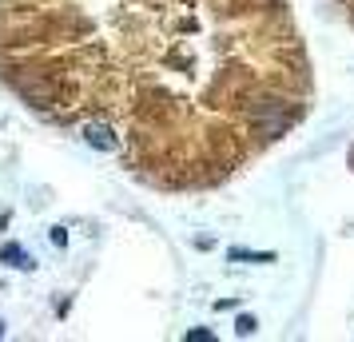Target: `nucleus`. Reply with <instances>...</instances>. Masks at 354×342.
<instances>
[{"instance_id": "1", "label": "nucleus", "mask_w": 354, "mask_h": 342, "mask_svg": "<svg viewBox=\"0 0 354 342\" xmlns=\"http://www.w3.org/2000/svg\"><path fill=\"white\" fill-rule=\"evenodd\" d=\"M0 84L167 196L235 180L315 99L290 0H0Z\"/></svg>"}, {"instance_id": "2", "label": "nucleus", "mask_w": 354, "mask_h": 342, "mask_svg": "<svg viewBox=\"0 0 354 342\" xmlns=\"http://www.w3.org/2000/svg\"><path fill=\"white\" fill-rule=\"evenodd\" d=\"M4 259H8V263H17V267H28V263H32V259H24V255H20L17 247H4Z\"/></svg>"}, {"instance_id": "3", "label": "nucleus", "mask_w": 354, "mask_h": 342, "mask_svg": "<svg viewBox=\"0 0 354 342\" xmlns=\"http://www.w3.org/2000/svg\"><path fill=\"white\" fill-rule=\"evenodd\" d=\"M335 4L342 8V17H346V20L354 24V0H335Z\"/></svg>"}, {"instance_id": "4", "label": "nucleus", "mask_w": 354, "mask_h": 342, "mask_svg": "<svg viewBox=\"0 0 354 342\" xmlns=\"http://www.w3.org/2000/svg\"><path fill=\"white\" fill-rule=\"evenodd\" d=\"M255 330V319H239V334H251Z\"/></svg>"}]
</instances>
